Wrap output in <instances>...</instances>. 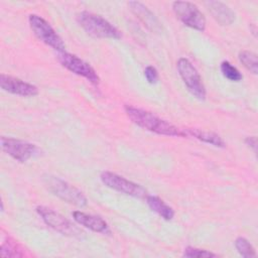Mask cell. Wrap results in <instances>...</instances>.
I'll return each instance as SVG.
<instances>
[{"mask_svg":"<svg viewBox=\"0 0 258 258\" xmlns=\"http://www.w3.org/2000/svg\"><path fill=\"white\" fill-rule=\"evenodd\" d=\"M124 111L134 124L144 130L164 136L188 137L184 129H180L170 122L159 118L152 112L134 107L132 105H125Z\"/></svg>","mask_w":258,"mask_h":258,"instance_id":"1","label":"cell"},{"mask_svg":"<svg viewBox=\"0 0 258 258\" xmlns=\"http://www.w3.org/2000/svg\"><path fill=\"white\" fill-rule=\"evenodd\" d=\"M77 21L87 33L95 37L120 39L122 36L121 32L108 20L92 12H80L77 14Z\"/></svg>","mask_w":258,"mask_h":258,"instance_id":"2","label":"cell"},{"mask_svg":"<svg viewBox=\"0 0 258 258\" xmlns=\"http://www.w3.org/2000/svg\"><path fill=\"white\" fill-rule=\"evenodd\" d=\"M42 181L46 186V188L51 194H53L63 202H67L71 205H74L80 208L87 206L88 201H87V198L84 196V194L80 189H78L76 186L59 178L58 176L46 174V175H43Z\"/></svg>","mask_w":258,"mask_h":258,"instance_id":"3","label":"cell"},{"mask_svg":"<svg viewBox=\"0 0 258 258\" xmlns=\"http://www.w3.org/2000/svg\"><path fill=\"white\" fill-rule=\"evenodd\" d=\"M28 22L30 29L40 41L50 46L57 52L66 51V45L61 37L45 19L39 15L30 14L28 17Z\"/></svg>","mask_w":258,"mask_h":258,"instance_id":"4","label":"cell"},{"mask_svg":"<svg viewBox=\"0 0 258 258\" xmlns=\"http://www.w3.org/2000/svg\"><path fill=\"white\" fill-rule=\"evenodd\" d=\"M176 69L188 92L198 100L204 101L207 96L206 87L194 64L187 58L180 57L176 62Z\"/></svg>","mask_w":258,"mask_h":258,"instance_id":"5","label":"cell"},{"mask_svg":"<svg viewBox=\"0 0 258 258\" xmlns=\"http://www.w3.org/2000/svg\"><path fill=\"white\" fill-rule=\"evenodd\" d=\"M35 210L48 227L60 233L61 235L69 237H81L83 235L81 229H79L70 220L54 210L44 206H38Z\"/></svg>","mask_w":258,"mask_h":258,"instance_id":"6","label":"cell"},{"mask_svg":"<svg viewBox=\"0 0 258 258\" xmlns=\"http://www.w3.org/2000/svg\"><path fill=\"white\" fill-rule=\"evenodd\" d=\"M101 181L109 188H112L116 191L122 192L124 195L136 198V199H145L147 197V191L140 184L135 183L125 177L111 172V171H103L100 175Z\"/></svg>","mask_w":258,"mask_h":258,"instance_id":"7","label":"cell"},{"mask_svg":"<svg viewBox=\"0 0 258 258\" xmlns=\"http://www.w3.org/2000/svg\"><path fill=\"white\" fill-rule=\"evenodd\" d=\"M172 10L185 26L198 31L206 29V18L196 4L188 1H175L172 3Z\"/></svg>","mask_w":258,"mask_h":258,"instance_id":"8","label":"cell"},{"mask_svg":"<svg viewBox=\"0 0 258 258\" xmlns=\"http://www.w3.org/2000/svg\"><path fill=\"white\" fill-rule=\"evenodd\" d=\"M57 59L60 62V64L71 73L85 78L94 86L99 85L100 78L97 75L96 71L88 62H86L79 56L73 53L63 51V52H58Z\"/></svg>","mask_w":258,"mask_h":258,"instance_id":"9","label":"cell"},{"mask_svg":"<svg viewBox=\"0 0 258 258\" xmlns=\"http://www.w3.org/2000/svg\"><path fill=\"white\" fill-rule=\"evenodd\" d=\"M2 150L19 162H25L33 156L36 151V146L24 140L11 137H1Z\"/></svg>","mask_w":258,"mask_h":258,"instance_id":"10","label":"cell"},{"mask_svg":"<svg viewBox=\"0 0 258 258\" xmlns=\"http://www.w3.org/2000/svg\"><path fill=\"white\" fill-rule=\"evenodd\" d=\"M0 86L4 91L21 97H34L38 95L36 86L5 74L0 75Z\"/></svg>","mask_w":258,"mask_h":258,"instance_id":"11","label":"cell"},{"mask_svg":"<svg viewBox=\"0 0 258 258\" xmlns=\"http://www.w3.org/2000/svg\"><path fill=\"white\" fill-rule=\"evenodd\" d=\"M205 6L212 17L221 25H231L236 19L235 12L221 1L209 0L205 2Z\"/></svg>","mask_w":258,"mask_h":258,"instance_id":"12","label":"cell"},{"mask_svg":"<svg viewBox=\"0 0 258 258\" xmlns=\"http://www.w3.org/2000/svg\"><path fill=\"white\" fill-rule=\"evenodd\" d=\"M72 216L74 220L81 226H84L85 228L90 229L93 232L96 233H102V234H109L110 229L105 220H103L99 216H94L90 214H86L81 211H75L72 213Z\"/></svg>","mask_w":258,"mask_h":258,"instance_id":"13","label":"cell"},{"mask_svg":"<svg viewBox=\"0 0 258 258\" xmlns=\"http://www.w3.org/2000/svg\"><path fill=\"white\" fill-rule=\"evenodd\" d=\"M128 6L147 28L152 31H159L161 29V25L156 16L144 4L138 1H129Z\"/></svg>","mask_w":258,"mask_h":258,"instance_id":"14","label":"cell"},{"mask_svg":"<svg viewBox=\"0 0 258 258\" xmlns=\"http://www.w3.org/2000/svg\"><path fill=\"white\" fill-rule=\"evenodd\" d=\"M146 204L150 208L151 211L156 213L165 221H170L174 217V211L171 207H169L163 200L156 196L147 195L145 198Z\"/></svg>","mask_w":258,"mask_h":258,"instance_id":"15","label":"cell"},{"mask_svg":"<svg viewBox=\"0 0 258 258\" xmlns=\"http://www.w3.org/2000/svg\"><path fill=\"white\" fill-rule=\"evenodd\" d=\"M187 136H192L194 138L211 144L213 146L216 147H225V142L222 139V137L220 135H218L215 132H211V131H205V130H201V129H197V128H187L184 129Z\"/></svg>","mask_w":258,"mask_h":258,"instance_id":"16","label":"cell"},{"mask_svg":"<svg viewBox=\"0 0 258 258\" xmlns=\"http://www.w3.org/2000/svg\"><path fill=\"white\" fill-rule=\"evenodd\" d=\"M240 62L252 74H258V60L257 54L250 50H241L238 54Z\"/></svg>","mask_w":258,"mask_h":258,"instance_id":"17","label":"cell"},{"mask_svg":"<svg viewBox=\"0 0 258 258\" xmlns=\"http://www.w3.org/2000/svg\"><path fill=\"white\" fill-rule=\"evenodd\" d=\"M220 69H221V72H222V75L227 79L229 80L230 82H240L242 81L243 79V76L242 74L240 73V71L234 67L230 61L228 60H224L221 62V66H220Z\"/></svg>","mask_w":258,"mask_h":258,"instance_id":"18","label":"cell"},{"mask_svg":"<svg viewBox=\"0 0 258 258\" xmlns=\"http://www.w3.org/2000/svg\"><path fill=\"white\" fill-rule=\"evenodd\" d=\"M235 247L238 251V253L245 258H253L256 257V251L254 247L251 245V243L244 237H238L235 240Z\"/></svg>","mask_w":258,"mask_h":258,"instance_id":"19","label":"cell"},{"mask_svg":"<svg viewBox=\"0 0 258 258\" xmlns=\"http://www.w3.org/2000/svg\"><path fill=\"white\" fill-rule=\"evenodd\" d=\"M24 254L20 250L17 243L8 239V242H3L1 245L2 257H22Z\"/></svg>","mask_w":258,"mask_h":258,"instance_id":"20","label":"cell"},{"mask_svg":"<svg viewBox=\"0 0 258 258\" xmlns=\"http://www.w3.org/2000/svg\"><path fill=\"white\" fill-rule=\"evenodd\" d=\"M184 257L187 258H197V257H216L217 254L205 250V249H199V248H195L191 246H187L184 248L183 250V254Z\"/></svg>","mask_w":258,"mask_h":258,"instance_id":"21","label":"cell"},{"mask_svg":"<svg viewBox=\"0 0 258 258\" xmlns=\"http://www.w3.org/2000/svg\"><path fill=\"white\" fill-rule=\"evenodd\" d=\"M144 77H145L146 81L151 85L156 84L158 82V79H159L158 72L153 66H147L144 69Z\"/></svg>","mask_w":258,"mask_h":258,"instance_id":"22","label":"cell"},{"mask_svg":"<svg viewBox=\"0 0 258 258\" xmlns=\"http://www.w3.org/2000/svg\"><path fill=\"white\" fill-rule=\"evenodd\" d=\"M244 142L248 147L252 148L253 151L256 152V148H257V138H256V136H248V137L245 138Z\"/></svg>","mask_w":258,"mask_h":258,"instance_id":"23","label":"cell"}]
</instances>
